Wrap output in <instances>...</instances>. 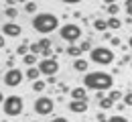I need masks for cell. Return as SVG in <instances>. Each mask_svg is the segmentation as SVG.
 <instances>
[{
  "instance_id": "d6a6232c",
  "label": "cell",
  "mask_w": 132,
  "mask_h": 122,
  "mask_svg": "<svg viewBox=\"0 0 132 122\" xmlns=\"http://www.w3.org/2000/svg\"><path fill=\"white\" fill-rule=\"evenodd\" d=\"M98 122H108V116L106 114H98Z\"/></svg>"
},
{
  "instance_id": "30bf717a",
  "label": "cell",
  "mask_w": 132,
  "mask_h": 122,
  "mask_svg": "<svg viewBox=\"0 0 132 122\" xmlns=\"http://www.w3.org/2000/svg\"><path fill=\"white\" fill-rule=\"evenodd\" d=\"M69 110H71L73 114H85V112H87V102L71 100V102H69Z\"/></svg>"
},
{
  "instance_id": "9c48e42d",
  "label": "cell",
  "mask_w": 132,
  "mask_h": 122,
  "mask_svg": "<svg viewBox=\"0 0 132 122\" xmlns=\"http://www.w3.org/2000/svg\"><path fill=\"white\" fill-rule=\"evenodd\" d=\"M2 35L4 37H20L22 35V29L16 22H6V25H2Z\"/></svg>"
},
{
  "instance_id": "cb8c5ba5",
  "label": "cell",
  "mask_w": 132,
  "mask_h": 122,
  "mask_svg": "<svg viewBox=\"0 0 132 122\" xmlns=\"http://www.w3.org/2000/svg\"><path fill=\"white\" fill-rule=\"evenodd\" d=\"M79 49H81V53H85V51H92L94 47H92V41L89 39H85V41H81V45H77Z\"/></svg>"
},
{
  "instance_id": "52a82bcc",
  "label": "cell",
  "mask_w": 132,
  "mask_h": 122,
  "mask_svg": "<svg viewBox=\"0 0 132 122\" xmlns=\"http://www.w3.org/2000/svg\"><path fill=\"white\" fill-rule=\"evenodd\" d=\"M37 67L41 71V75H47V77H53L57 71H59V61L55 57H49V59H41L37 63Z\"/></svg>"
},
{
  "instance_id": "836d02e7",
  "label": "cell",
  "mask_w": 132,
  "mask_h": 122,
  "mask_svg": "<svg viewBox=\"0 0 132 122\" xmlns=\"http://www.w3.org/2000/svg\"><path fill=\"white\" fill-rule=\"evenodd\" d=\"M4 45H6V39H4V35L0 33V49H4Z\"/></svg>"
},
{
  "instance_id": "4316f807",
  "label": "cell",
  "mask_w": 132,
  "mask_h": 122,
  "mask_svg": "<svg viewBox=\"0 0 132 122\" xmlns=\"http://www.w3.org/2000/svg\"><path fill=\"white\" fill-rule=\"evenodd\" d=\"M24 10H27L29 14H35V12H37V2H27V4H24Z\"/></svg>"
},
{
  "instance_id": "6da1fadb",
  "label": "cell",
  "mask_w": 132,
  "mask_h": 122,
  "mask_svg": "<svg viewBox=\"0 0 132 122\" xmlns=\"http://www.w3.org/2000/svg\"><path fill=\"white\" fill-rule=\"evenodd\" d=\"M83 87L96 92H110L114 90V75L108 71H87L83 75Z\"/></svg>"
},
{
  "instance_id": "f35d334b",
  "label": "cell",
  "mask_w": 132,
  "mask_h": 122,
  "mask_svg": "<svg viewBox=\"0 0 132 122\" xmlns=\"http://www.w3.org/2000/svg\"><path fill=\"white\" fill-rule=\"evenodd\" d=\"M130 67H132V59H130Z\"/></svg>"
},
{
  "instance_id": "8d00e7d4",
  "label": "cell",
  "mask_w": 132,
  "mask_h": 122,
  "mask_svg": "<svg viewBox=\"0 0 132 122\" xmlns=\"http://www.w3.org/2000/svg\"><path fill=\"white\" fill-rule=\"evenodd\" d=\"M128 47L132 49V35H130V39H128Z\"/></svg>"
},
{
  "instance_id": "2e32d148",
  "label": "cell",
  "mask_w": 132,
  "mask_h": 122,
  "mask_svg": "<svg viewBox=\"0 0 132 122\" xmlns=\"http://www.w3.org/2000/svg\"><path fill=\"white\" fill-rule=\"evenodd\" d=\"M122 96H124V94H122V92H120V90H110V92H108V96H106V98H110V100H112V104H116V102H120V100H122Z\"/></svg>"
},
{
  "instance_id": "d590c367",
  "label": "cell",
  "mask_w": 132,
  "mask_h": 122,
  "mask_svg": "<svg viewBox=\"0 0 132 122\" xmlns=\"http://www.w3.org/2000/svg\"><path fill=\"white\" fill-rule=\"evenodd\" d=\"M47 84H57V79H55V75H53V77H47Z\"/></svg>"
},
{
  "instance_id": "4dcf8cb0",
  "label": "cell",
  "mask_w": 132,
  "mask_h": 122,
  "mask_svg": "<svg viewBox=\"0 0 132 122\" xmlns=\"http://www.w3.org/2000/svg\"><path fill=\"white\" fill-rule=\"evenodd\" d=\"M59 92H71V90H69V86H67V84H59Z\"/></svg>"
},
{
  "instance_id": "8fae6325",
  "label": "cell",
  "mask_w": 132,
  "mask_h": 122,
  "mask_svg": "<svg viewBox=\"0 0 132 122\" xmlns=\"http://www.w3.org/2000/svg\"><path fill=\"white\" fill-rule=\"evenodd\" d=\"M71 100H79V102H87V90L83 86H79V87H73L71 92Z\"/></svg>"
},
{
  "instance_id": "f1b7e54d",
  "label": "cell",
  "mask_w": 132,
  "mask_h": 122,
  "mask_svg": "<svg viewBox=\"0 0 132 122\" xmlns=\"http://www.w3.org/2000/svg\"><path fill=\"white\" fill-rule=\"evenodd\" d=\"M108 122H128L124 116H120V114H116V116H110L108 118Z\"/></svg>"
},
{
  "instance_id": "83f0119b",
  "label": "cell",
  "mask_w": 132,
  "mask_h": 122,
  "mask_svg": "<svg viewBox=\"0 0 132 122\" xmlns=\"http://www.w3.org/2000/svg\"><path fill=\"white\" fill-rule=\"evenodd\" d=\"M29 53H33V55H39V53H41V47H39V43H31V45H29Z\"/></svg>"
},
{
  "instance_id": "5b68a950",
  "label": "cell",
  "mask_w": 132,
  "mask_h": 122,
  "mask_svg": "<svg viewBox=\"0 0 132 122\" xmlns=\"http://www.w3.org/2000/svg\"><path fill=\"white\" fill-rule=\"evenodd\" d=\"M2 110H4L6 116H18L24 110V102H22L20 96H6L4 102H2Z\"/></svg>"
},
{
  "instance_id": "7c38bea8",
  "label": "cell",
  "mask_w": 132,
  "mask_h": 122,
  "mask_svg": "<svg viewBox=\"0 0 132 122\" xmlns=\"http://www.w3.org/2000/svg\"><path fill=\"white\" fill-rule=\"evenodd\" d=\"M87 67H89V63H87L83 57L73 59V69H75V71H79V73H87Z\"/></svg>"
},
{
  "instance_id": "44dd1931",
  "label": "cell",
  "mask_w": 132,
  "mask_h": 122,
  "mask_svg": "<svg viewBox=\"0 0 132 122\" xmlns=\"http://www.w3.org/2000/svg\"><path fill=\"white\" fill-rule=\"evenodd\" d=\"M39 47H41V53H43V51H47V49H51V39L43 37V39L39 41Z\"/></svg>"
},
{
  "instance_id": "d6986e66",
  "label": "cell",
  "mask_w": 132,
  "mask_h": 122,
  "mask_svg": "<svg viewBox=\"0 0 132 122\" xmlns=\"http://www.w3.org/2000/svg\"><path fill=\"white\" fill-rule=\"evenodd\" d=\"M22 61H24V65H29V67H35V65H37V55L29 53V55H24V57H22Z\"/></svg>"
},
{
  "instance_id": "4fadbf2b",
  "label": "cell",
  "mask_w": 132,
  "mask_h": 122,
  "mask_svg": "<svg viewBox=\"0 0 132 122\" xmlns=\"http://www.w3.org/2000/svg\"><path fill=\"white\" fill-rule=\"evenodd\" d=\"M106 25H108V31H110V29H112V31H118V29L122 27V20L118 17H108L106 18Z\"/></svg>"
},
{
  "instance_id": "7402d4cb",
  "label": "cell",
  "mask_w": 132,
  "mask_h": 122,
  "mask_svg": "<svg viewBox=\"0 0 132 122\" xmlns=\"http://www.w3.org/2000/svg\"><path fill=\"white\" fill-rule=\"evenodd\" d=\"M4 14H6V17L10 18V20H12V18H16V17H18V10H16V6H12V8H8V6H6V8H4Z\"/></svg>"
},
{
  "instance_id": "7a4b0ae2",
  "label": "cell",
  "mask_w": 132,
  "mask_h": 122,
  "mask_svg": "<svg viewBox=\"0 0 132 122\" xmlns=\"http://www.w3.org/2000/svg\"><path fill=\"white\" fill-rule=\"evenodd\" d=\"M33 29L41 35H47L59 29V17H55L53 12H39L33 17Z\"/></svg>"
},
{
  "instance_id": "8992f818",
  "label": "cell",
  "mask_w": 132,
  "mask_h": 122,
  "mask_svg": "<svg viewBox=\"0 0 132 122\" xmlns=\"http://www.w3.org/2000/svg\"><path fill=\"white\" fill-rule=\"evenodd\" d=\"M22 79H24V73L18 69V67H10V69L6 71L4 75H2V82H4V86L8 87H16L22 84Z\"/></svg>"
},
{
  "instance_id": "ba28073f",
  "label": "cell",
  "mask_w": 132,
  "mask_h": 122,
  "mask_svg": "<svg viewBox=\"0 0 132 122\" xmlns=\"http://www.w3.org/2000/svg\"><path fill=\"white\" fill-rule=\"evenodd\" d=\"M33 108L39 116H49V114H53V110H55V102L51 98H37Z\"/></svg>"
},
{
  "instance_id": "e0dca14e",
  "label": "cell",
  "mask_w": 132,
  "mask_h": 122,
  "mask_svg": "<svg viewBox=\"0 0 132 122\" xmlns=\"http://www.w3.org/2000/svg\"><path fill=\"white\" fill-rule=\"evenodd\" d=\"M65 53H67V55H71L73 59H79V57H81V49H79L77 45H69V47L65 49Z\"/></svg>"
},
{
  "instance_id": "603a6c76",
  "label": "cell",
  "mask_w": 132,
  "mask_h": 122,
  "mask_svg": "<svg viewBox=\"0 0 132 122\" xmlns=\"http://www.w3.org/2000/svg\"><path fill=\"white\" fill-rule=\"evenodd\" d=\"M112 100H110V98H102V100H100V108H102V110H110V108H112Z\"/></svg>"
},
{
  "instance_id": "f546056e",
  "label": "cell",
  "mask_w": 132,
  "mask_h": 122,
  "mask_svg": "<svg viewBox=\"0 0 132 122\" xmlns=\"http://www.w3.org/2000/svg\"><path fill=\"white\" fill-rule=\"evenodd\" d=\"M124 8H126V12H128V17L132 18V0H126V2H124Z\"/></svg>"
},
{
  "instance_id": "d4e9b609",
  "label": "cell",
  "mask_w": 132,
  "mask_h": 122,
  "mask_svg": "<svg viewBox=\"0 0 132 122\" xmlns=\"http://www.w3.org/2000/svg\"><path fill=\"white\" fill-rule=\"evenodd\" d=\"M16 55H22V57H24V55H29V45H27V43L18 45V47H16Z\"/></svg>"
},
{
  "instance_id": "1f68e13d",
  "label": "cell",
  "mask_w": 132,
  "mask_h": 122,
  "mask_svg": "<svg viewBox=\"0 0 132 122\" xmlns=\"http://www.w3.org/2000/svg\"><path fill=\"white\" fill-rule=\"evenodd\" d=\"M51 122H67V118H65V116H55Z\"/></svg>"
},
{
  "instance_id": "e575fe53",
  "label": "cell",
  "mask_w": 132,
  "mask_h": 122,
  "mask_svg": "<svg viewBox=\"0 0 132 122\" xmlns=\"http://www.w3.org/2000/svg\"><path fill=\"white\" fill-rule=\"evenodd\" d=\"M112 45H114V47L120 45V39H118V37H112Z\"/></svg>"
},
{
  "instance_id": "484cf974",
  "label": "cell",
  "mask_w": 132,
  "mask_h": 122,
  "mask_svg": "<svg viewBox=\"0 0 132 122\" xmlns=\"http://www.w3.org/2000/svg\"><path fill=\"white\" fill-rule=\"evenodd\" d=\"M122 104H124V106H128V108L132 106V92H126V94L122 96Z\"/></svg>"
},
{
  "instance_id": "5bb4252c",
  "label": "cell",
  "mask_w": 132,
  "mask_h": 122,
  "mask_svg": "<svg viewBox=\"0 0 132 122\" xmlns=\"http://www.w3.org/2000/svg\"><path fill=\"white\" fill-rule=\"evenodd\" d=\"M92 25H94V29H96V31H98V33H108V25H106V18H96V20H94V22H92Z\"/></svg>"
},
{
  "instance_id": "277c9868",
  "label": "cell",
  "mask_w": 132,
  "mask_h": 122,
  "mask_svg": "<svg viewBox=\"0 0 132 122\" xmlns=\"http://www.w3.org/2000/svg\"><path fill=\"white\" fill-rule=\"evenodd\" d=\"M81 27L79 25H73V22H67V25H63L61 29H59V37L65 41V43H69V45H75L79 39H81Z\"/></svg>"
},
{
  "instance_id": "ac0fdd59",
  "label": "cell",
  "mask_w": 132,
  "mask_h": 122,
  "mask_svg": "<svg viewBox=\"0 0 132 122\" xmlns=\"http://www.w3.org/2000/svg\"><path fill=\"white\" fill-rule=\"evenodd\" d=\"M45 87H47V82H43V79H37V82H33V92H37V94L45 92Z\"/></svg>"
},
{
  "instance_id": "9a60e30c",
  "label": "cell",
  "mask_w": 132,
  "mask_h": 122,
  "mask_svg": "<svg viewBox=\"0 0 132 122\" xmlns=\"http://www.w3.org/2000/svg\"><path fill=\"white\" fill-rule=\"evenodd\" d=\"M24 77H27V79H31V82H37V79L41 77L39 67H37V65H35V67H29V69H27V73H24Z\"/></svg>"
},
{
  "instance_id": "3957f363",
  "label": "cell",
  "mask_w": 132,
  "mask_h": 122,
  "mask_svg": "<svg viewBox=\"0 0 132 122\" xmlns=\"http://www.w3.org/2000/svg\"><path fill=\"white\" fill-rule=\"evenodd\" d=\"M89 61L96 65H110L114 61V51L108 47H94L89 51Z\"/></svg>"
},
{
  "instance_id": "ffe728a7",
  "label": "cell",
  "mask_w": 132,
  "mask_h": 122,
  "mask_svg": "<svg viewBox=\"0 0 132 122\" xmlns=\"http://www.w3.org/2000/svg\"><path fill=\"white\" fill-rule=\"evenodd\" d=\"M106 10H108V14H110V17H116V14L120 12V6H118L116 2H110V4L106 6Z\"/></svg>"
},
{
  "instance_id": "74e56055",
  "label": "cell",
  "mask_w": 132,
  "mask_h": 122,
  "mask_svg": "<svg viewBox=\"0 0 132 122\" xmlns=\"http://www.w3.org/2000/svg\"><path fill=\"white\" fill-rule=\"evenodd\" d=\"M4 98H6V96H2V92H0V104L4 102Z\"/></svg>"
}]
</instances>
